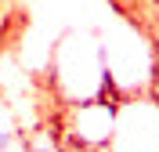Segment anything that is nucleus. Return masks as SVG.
Here are the masks:
<instances>
[{
  "label": "nucleus",
  "instance_id": "2",
  "mask_svg": "<svg viewBox=\"0 0 159 152\" xmlns=\"http://www.w3.org/2000/svg\"><path fill=\"white\" fill-rule=\"evenodd\" d=\"M112 152H159V101L156 98H127L119 101V120L112 134Z\"/></svg>",
  "mask_w": 159,
  "mask_h": 152
},
{
  "label": "nucleus",
  "instance_id": "1",
  "mask_svg": "<svg viewBox=\"0 0 159 152\" xmlns=\"http://www.w3.org/2000/svg\"><path fill=\"white\" fill-rule=\"evenodd\" d=\"M119 120V98H87V101H72L65 109V123H61V138L69 149L80 152H101L112 145Z\"/></svg>",
  "mask_w": 159,
  "mask_h": 152
},
{
  "label": "nucleus",
  "instance_id": "4",
  "mask_svg": "<svg viewBox=\"0 0 159 152\" xmlns=\"http://www.w3.org/2000/svg\"><path fill=\"white\" fill-rule=\"evenodd\" d=\"M0 152H29V134L18 131L15 138H7V141L0 145Z\"/></svg>",
  "mask_w": 159,
  "mask_h": 152
},
{
  "label": "nucleus",
  "instance_id": "3",
  "mask_svg": "<svg viewBox=\"0 0 159 152\" xmlns=\"http://www.w3.org/2000/svg\"><path fill=\"white\" fill-rule=\"evenodd\" d=\"M29 152H65V138L54 127H40L29 138Z\"/></svg>",
  "mask_w": 159,
  "mask_h": 152
}]
</instances>
